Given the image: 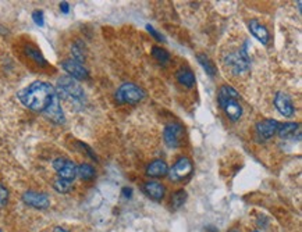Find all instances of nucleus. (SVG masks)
Wrapping results in <instances>:
<instances>
[{
    "mask_svg": "<svg viewBox=\"0 0 302 232\" xmlns=\"http://www.w3.org/2000/svg\"><path fill=\"white\" fill-rule=\"evenodd\" d=\"M142 191L145 192L146 196L151 197L152 200H162L163 196H164V192H166V188L160 184V182H156V181H148L144 184L142 186Z\"/></svg>",
    "mask_w": 302,
    "mask_h": 232,
    "instance_id": "nucleus-13",
    "label": "nucleus"
},
{
    "mask_svg": "<svg viewBox=\"0 0 302 232\" xmlns=\"http://www.w3.org/2000/svg\"><path fill=\"white\" fill-rule=\"evenodd\" d=\"M57 98L56 89L50 84L42 81L32 82L29 87L18 93V99L25 107L39 113H45Z\"/></svg>",
    "mask_w": 302,
    "mask_h": 232,
    "instance_id": "nucleus-1",
    "label": "nucleus"
},
{
    "mask_svg": "<svg viewBox=\"0 0 302 232\" xmlns=\"http://www.w3.org/2000/svg\"><path fill=\"white\" fill-rule=\"evenodd\" d=\"M217 98H232V99H238V93L234 88L228 87V85H223V87L219 89V96Z\"/></svg>",
    "mask_w": 302,
    "mask_h": 232,
    "instance_id": "nucleus-26",
    "label": "nucleus"
},
{
    "mask_svg": "<svg viewBox=\"0 0 302 232\" xmlns=\"http://www.w3.org/2000/svg\"><path fill=\"white\" fill-rule=\"evenodd\" d=\"M57 95L66 100H71L74 103H82L85 95H84V89L81 85L71 76L66 75L58 78L57 82Z\"/></svg>",
    "mask_w": 302,
    "mask_h": 232,
    "instance_id": "nucleus-2",
    "label": "nucleus"
},
{
    "mask_svg": "<svg viewBox=\"0 0 302 232\" xmlns=\"http://www.w3.org/2000/svg\"><path fill=\"white\" fill-rule=\"evenodd\" d=\"M146 174L149 175V177H153V178H160V177H164V175L169 174V167H167L166 162L155 160V162H152L146 167Z\"/></svg>",
    "mask_w": 302,
    "mask_h": 232,
    "instance_id": "nucleus-15",
    "label": "nucleus"
},
{
    "mask_svg": "<svg viewBox=\"0 0 302 232\" xmlns=\"http://www.w3.org/2000/svg\"><path fill=\"white\" fill-rule=\"evenodd\" d=\"M131 188H124V189H123V193H124V196L126 197H131Z\"/></svg>",
    "mask_w": 302,
    "mask_h": 232,
    "instance_id": "nucleus-31",
    "label": "nucleus"
},
{
    "mask_svg": "<svg viewBox=\"0 0 302 232\" xmlns=\"http://www.w3.org/2000/svg\"><path fill=\"white\" fill-rule=\"evenodd\" d=\"M187 200V192L186 191H178L175 192L173 197H171V206L174 207V209H178L181 207L183 204L186 203Z\"/></svg>",
    "mask_w": 302,
    "mask_h": 232,
    "instance_id": "nucleus-25",
    "label": "nucleus"
},
{
    "mask_svg": "<svg viewBox=\"0 0 302 232\" xmlns=\"http://www.w3.org/2000/svg\"><path fill=\"white\" fill-rule=\"evenodd\" d=\"M32 20H34L36 25H39V27H43V24H45V21H43V13H42L41 10H36V12L32 13Z\"/></svg>",
    "mask_w": 302,
    "mask_h": 232,
    "instance_id": "nucleus-29",
    "label": "nucleus"
},
{
    "mask_svg": "<svg viewBox=\"0 0 302 232\" xmlns=\"http://www.w3.org/2000/svg\"><path fill=\"white\" fill-rule=\"evenodd\" d=\"M53 232H69V231H66V229H64V228H62V226H56Z\"/></svg>",
    "mask_w": 302,
    "mask_h": 232,
    "instance_id": "nucleus-32",
    "label": "nucleus"
},
{
    "mask_svg": "<svg viewBox=\"0 0 302 232\" xmlns=\"http://www.w3.org/2000/svg\"><path fill=\"white\" fill-rule=\"evenodd\" d=\"M146 31H148V32H149V34H151V35L153 36L155 39H156V41H159V42H166V39H164V36H163L162 34H160V32H157L156 29L153 28L152 25H146Z\"/></svg>",
    "mask_w": 302,
    "mask_h": 232,
    "instance_id": "nucleus-28",
    "label": "nucleus"
},
{
    "mask_svg": "<svg viewBox=\"0 0 302 232\" xmlns=\"http://www.w3.org/2000/svg\"><path fill=\"white\" fill-rule=\"evenodd\" d=\"M60 10H62L64 14H69V12H70V6H69V3H66V2L60 3Z\"/></svg>",
    "mask_w": 302,
    "mask_h": 232,
    "instance_id": "nucleus-30",
    "label": "nucleus"
},
{
    "mask_svg": "<svg viewBox=\"0 0 302 232\" xmlns=\"http://www.w3.org/2000/svg\"><path fill=\"white\" fill-rule=\"evenodd\" d=\"M186 129L181 124H169L164 129V142L169 147H178L183 145Z\"/></svg>",
    "mask_w": 302,
    "mask_h": 232,
    "instance_id": "nucleus-5",
    "label": "nucleus"
},
{
    "mask_svg": "<svg viewBox=\"0 0 302 232\" xmlns=\"http://www.w3.org/2000/svg\"><path fill=\"white\" fill-rule=\"evenodd\" d=\"M228 232H238V231H235V229H231V231H228Z\"/></svg>",
    "mask_w": 302,
    "mask_h": 232,
    "instance_id": "nucleus-33",
    "label": "nucleus"
},
{
    "mask_svg": "<svg viewBox=\"0 0 302 232\" xmlns=\"http://www.w3.org/2000/svg\"><path fill=\"white\" fill-rule=\"evenodd\" d=\"M23 200L24 203L28 204L31 207H35V209H46L50 204V200H49V196L46 193L35 191L25 192L23 195Z\"/></svg>",
    "mask_w": 302,
    "mask_h": 232,
    "instance_id": "nucleus-10",
    "label": "nucleus"
},
{
    "mask_svg": "<svg viewBox=\"0 0 302 232\" xmlns=\"http://www.w3.org/2000/svg\"><path fill=\"white\" fill-rule=\"evenodd\" d=\"M254 232H259V231H254Z\"/></svg>",
    "mask_w": 302,
    "mask_h": 232,
    "instance_id": "nucleus-34",
    "label": "nucleus"
},
{
    "mask_svg": "<svg viewBox=\"0 0 302 232\" xmlns=\"http://www.w3.org/2000/svg\"><path fill=\"white\" fill-rule=\"evenodd\" d=\"M25 54L28 56L31 60H34L38 65H41V67H45V65H47V61L46 58L43 57V54H42L41 52H39V49L35 46H32V45H27L25 46Z\"/></svg>",
    "mask_w": 302,
    "mask_h": 232,
    "instance_id": "nucleus-18",
    "label": "nucleus"
},
{
    "mask_svg": "<svg viewBox=\"0 0 302 232\" xmlns=\"http://www.w3.org/2000/svg\"><path fill=\"white\" fill-rule=\"evenodd\" d=\"M250 31L252 35L255 36L256 39L259 42H262L263 45H267L270 41V34L266 29V27H263L261 23H258L256 20L250 21Z\"/></svg>",
    "mask_w": 302,
    "mask_h": 232,
    "instance_id": "nucleus-14",
    "label": "nucleus"
},
{
    "mask_svg": "<svg viewBox=\"0 0 302 232\" xmlns=\"http://www.w3.org/2000/svg\"><path fill=\"white\" fill-rule=\"evenodd\" d=\"M191 173L192 163L187 157H183V159H178L177 163L171 167V170L169 171V175L173 181H183L186 180Z\"/></svg>",
    "mask_w": 302,
    "mask_h": 232,
    "instance_id": "nucleus-9",
    "label": "nucleus"
},
{
    "mask_svg": "<svg viewBox=\"0 0 302 232\" xmlns=\"http://www.w3.org/2000/svg\"><path fill=\"white\" fill-rule=\"evenodd\" d=\"M53 167L57 171L58 178H63V180L67 181H73L76 178L77 166L69 159H63V157L56 159L53 162Z\"/></svg>",
    "mask_w": 302,
    "mask_h": 232,
    "instance_id": "nucleus-6",
    "label": "nucleus"
},
{
    "mask_svg": "<svg viewBox=\"0 0 302 232\" xmlns=\"http://www.w3.org/2000/svg\"><path fill=\"white\" fill-rule=\"evenodd\" d=\"M152 56L162 64H167L170 61V54L164 49H162V47H152Z\"/></svg>",
    "mask_w": 302,
    "mask_h": 232,
    "instance_id": "nucleus-22",
    "label": "nucleus"
},
{
    "mask_svg": "<svg viewBox=\"0 0 302 232\" xmlns=\"http://www.w3.org/2000/svg\"><path fill=\"white\" fill-rule=\"evenodd\" d=\"M197 58H198V61H199V64L204 67V70L206 71V74H208V75H210V76L216 75L215 64L212 63V60H209V57H208L206 54H198Z\"/></svg>",
    "mask_w": 302,
    "mask_h": 232,
    "instance_id": "nucleus-20",
    "label": "nucleus"
},
{
    "mask_svg": "<svg viewBox=\"0 0 302 232\" xmlns=\"http://www.w3.org/2000/svg\"><path fill=\"white\" fill-rule=\"evenodd\" d=\"M274 106L284 117H292L295 113V107L292 105L291 99L283 92H277L274 96Z\"/></svg>",
    "mask_w": 302,
    "mask_h": 232,
    "instance_id": "nucleus-11",
    "label": "nucleus"
},
{
    "mask_svg": "<svg viewBox=\"0 0 302 232\" xmlns=\"http://www.w3.org/2000/svg\"><path fill=\"white\" fill-rule=\"evenodd\" d=\"M7 200H9V191L6 189V186L0 184V207L6 206Z\"/></svg>",
    "mask_w": 302,
    "mask_h": 232,
    "instance_id": "nucleus-27",
    "label": "nucleus"
},
{
    "mask_svg": "<svg viewBox=\"0 0 302 232\" xmlns=\"http://www.w3.org/2000/svg\"><path fill=\"white\" fill-rule=\"evenodd\" d=\"M71 53H73V56H74V60L82 63L84 58H85V46L82 45L81 42H76V43L73 45Z\"/></svg>",
    "mask_w": 302,
    "mask_h": 232,
    "instance_id": "nucleus-23",
    "label": "nucleus"
},
{
    "mask_svg": "<svg viewBox=\"0 0 302 232\" xmlns=\"http://www.w3.org/2000/svg\"><path fill=\"white\" fill-rule=\"evenodd\" d=\"M144 98H145V92L140 87H137L135 84H131V82L123 84L116 92V100L118 103L135 105V103H140Z\"/></svg>",
    "mask_w": 302,
    "mask_h": 232,
    "instance_id": "nucleus-3",
    "label": "nucleus"
},
{
    "mask_svg": "<svg viewBox=\"0 0 302 232\" xmlns=\"http://www.w3.org/2000/svg\"><path fill=\"white\" fill-rule=\"evenodd\" d=\"M226 63L234 74H241V72L248 71V68H250V56L247 53V49L241 47L238 52L230 54L227 57Z\"/></svg>",
    "mask_w": 302,
    "mask_h": 232,
    "instance_id": "nucleus-4",
    "label": "nucleus"
},
{
    "mask_svg": "<svg viewBox=\"0 0 302 232\" xmlns=\"http://www.w3.org/2000/svg\"><path fill=\"white\" fill-rule=\"evenodd\" d=\"M280 122L276 120H263L256 125V134L259 138L263 139H269L273 135L277 134V128H279Z\"/></svg>",
    "mask_w": 302,
    "mask_h": 232,
    "instance_id": "nucleus-12",
    "label": "nucleus"
},
{
    "mask_svg": "<svg viewBox=\"0 0 302 232\" xmlns=\"http://www.w3.org/2000/svg\"><path fill=\"white\" fill-rule=\"evenodd\" d=\"M0 232H2V231H0Z\"/></svg>",
    "mask_w": 302,
    "mask_h": 232,
    "instance_id": "nucleus-35",
    "label": "nucleus"
},
{
    "mask_svg": "<svg viewBox=\"0 0 302 232\" xmlns=\"http://www.w3.org/2000/svg\"><path fill=\"white\" fill-rule=\"evenodd\" d=\"M295 132H299V125L296 122H285L280 124L277 128V135L281 139H288L291 136H294Z\"/></svg>",
    "mask_w": 302,
    "mask_h": 232,
    "instance_id": "nucleus-17",
    "label": "nucleus"
},
{
    "mask_svg": "<svg viewBox=\"0 0 302 232\" xmlns=\"http://www.w3.org/2000/svg\"><path fill=\"white\" fill-rule=\"evenodd\" d=\"M77 174L80 175L81 180L89 181L95 177V169L91 164H81V166L77 167Z\"/></svg>",
    "mask_w": 302,
    "mask_h": 232,
    "instance_id": "nucleus-21",
    "label": "nucleus"
},
{
    "mask_svg": "<svg viewBox=\"0 0 302 232\" xmlns=\"http://www.w3.org/2000/svg\"><path fill=\"white\" fill-rule=\"evenodd\" d=\"M62 67L64 68V71H67V74L71 78H74V80H88L89 78V72L88 70L82 65V63L80 61H77V60H64L63 63H62Z\"/></svg>",
    "mask_w": 302,
    "mask_h": 232,
    "instance_id": "nucleus-8",
    "label": "nucleus"
},
{
    "mask_svg": "<svg viewBox=\"0 0 302 232\" xmlns=\"http://www.w3.org/2000/svg\"><path fill=\"white\" fill-rule=\"evenodd\" d=\"M43 114H45L49 120L56 122V124H63L64 114L63 110H62V106H60V102H58V98L54 99V102H53L52 105H50V107H49Z\"/></svg>",
    "mask_w": 302,
    "mask_h": 232,
    "instance_id": "nucleus-16",
    "label": "nucleus"
},
{
    "mask_svg": "<svg viewBox=\"0 0 302 232\" xmlns=\"http://www.w3.org/2000/svg\"><path fill=\"white\" fill-rule=\"evenodd\" d=\"M53 186H54V189H56L57 192H60V193H67V192L71 189V186H73V181H67V180H63V178H57V180L54 181Z\"/></svg>",
    "mask_w": 302,
    "mask_h": 232,
    "instance_id": "nucleus-24",
    "label": "nucleus"
},
{
    "mask_svg": "<svg viewBox=\"0 0 302 232\" xmlns=\"http://www.w3.org/2000/svg\"><path fill=\"white\" fill-rule=\"evenodd\" d=\"M177 81L180 82L181 85H184L187 88H192L195 85V75L191 70L188 68H181L177 72Z\"/></svg>",
    "mask_w": 302,
    "mask_h": 232,
    "instance_id": "nucleus-19",
    "label": "nucleus"
},
{
    "mask_svg": "<svg viewBox=\"0 0 302 232\" xmlns=\"http://www.w3.org/2000/svg\"><path fill=\"white\" fill-rule=\"evenodd\" d=\"M219 105L231 121H237L243 116V107L239 105L238 99L219 98Z\"/></svg>",
    "mask_w": 302,
    "mask_h": 232,
    "instance_id": "nucleus-7",
    "label": "nucleus"
}]
</instances>
